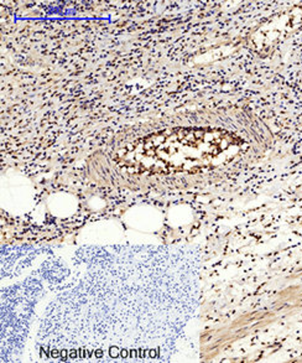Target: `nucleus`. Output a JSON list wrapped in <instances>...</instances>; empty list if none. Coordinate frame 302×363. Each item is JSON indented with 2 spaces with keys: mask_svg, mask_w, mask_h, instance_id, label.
I'll use <instances>...</instances> for the list:
<instances>
[{
  "mask_svg": "<svg viewBox=\"0 0 302 363\" xmlns=\"http://www.w3.org/2000/svg\"><path fill=\"white\" fill-rule=\"evenodd\" d=\"M157 137L159 140L150 142L155 147L154 157L179 172L220 165L240 147V140L232 134L213 129H180Z\"/></svg>",
  "mask_w": 302,
  "mask_h": 363,
  "instance_id": "obj_1",
  "label": "nucleus"
}]
</instances>
